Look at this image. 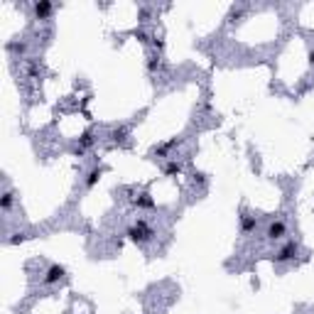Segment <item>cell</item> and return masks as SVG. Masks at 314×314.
Wrapping results in <instances>:
<instances>
[{"label":"cell","mask_w":314,"mask_h":314,"mask_svg":"<svg viewBox=\"0 0 314 314\" xmlns=\"http://www.w3.org/2000/svg\"><path fill=\"white\" fill-rule=\"evenodd\" d=\"M64 277H67V268L59 265V263H52V265L44 270V275H42V285H44V287H52V285H59Z\"/></svg>","instance_id":"277c9868"},{"label":"cell","mask_w":314,"mask_h":314,"mask_svg":"<svg viewBox=\"0 0 314 314\" xmlns=\"http://www.w3.org/2000/svg\"><path fill=\"white\" fill-rule=\"evenodd\" d=\"M27 49H30V44L25 42V39H13V42H8V52L10 54H15L18 59H25V54H27Z\"/></svg>","instance_id":"30bf717a"},{"label":"cell","mask_w":314,"mask_h":314,"mask_svg":"<svg viewBox=\"0 0 314 314\" xmlns=\"http://www.w3.org/2000/svg\"><path fill=\"white\" fill-rule=\"evenodd\" d=\"M13 204H15V192H13V189H5L3 197H0V209H3V214H10Z\"/></svg>","instance_id":"2e32d148"},{"label":"cell","mask_w":314,"mask_h":314,"mask_svg":"<svg viewBox=\"0 0 314 314\" xmlns=\"http://www.w3.org/2000/svg\"><path fill=\"white\" fill-rule=\"evenodd\" d=\"M130 130L125 128V125H118V128H113L111 133H108V138H111V143H118V145H123L125 140H128Z\"/></svg>","instance_id":"9a60e30c"},{"label":"cell","mask_w":314,"mask_h":314,"mask_svg":"<svg viewBox=\"0 0 314 314\" xmlns=\"http://www.w3.org/2000/svg\"><path fill=\"white\" fill-rule=\"evenodd\" d=\"M93 145H96V133L89 128V130H84V133H81V138H79V143L72 148V152H74L76 157H81V155H86Z\"/></svg>","instance_id":"5b68a950"},{"label":"cell","mask_w":314,"mask_h":314,"mask_svg":"<svg viewBox=\"0 0 314 314\" xmlns=\"http://www.w3.org/2000/svg\"><path fill=\"white\" fill-rule=\"evenodd\" d=\"M145 69H148V74H157V72L162 69V56H160V52L148 54V59H145Z\"/></svg>","instance_id":"7c38bea8"},{"label":"cell","mask_w":314,"mask_h":314,"mask_svg":"<svg viewBox=\"0 0 314 314\" xmlns=\"http://www.w3.org/2000/svg\"><path fill=\"white\" fill-rule=\"evenodd\" d=\"M54 3H49V0H37L35 5H32V15L35 20H49L52 18V13H54Z\"/></svg>","instance_id":"52a82bcc"},{"label":"cell","mask_w":314,"mask_h":314,"mask_svg":"<svg viewBox=\"0 0 314 314\" xmlns=\"http://www.w3.org/2000/svg\"><path fill=\"white\" fill-rule=\"evenodd\" d=\"M130 204L135 206V209H155V199L150 197V192H140V194H135V197H130Z\"/></svg>","instance_id":"9c48e42d"},{"label":"cell","mask_w":314,"mask_h":314,"mask_svg":"<svg viewBox=\"0 0 314 314\" xmlns=\"http://www.w3.org/2000/svg\"><path fill=\"white\" fill-rule=\"evenodd\" d=\"M297 253H299V243H297V240H285L275 253H273V260L280 263V265H285V263H292V260L297 258Z\"/></svg>","instance_id":"7a4b0ae2"},{"label":"cell","mask_w":314,"mask_h":314,"mask_svg":"<svg viewBox=\"0 0 314 314\" xmlns=\"http://www.w3.org/2000/svg\"><path fill=\"white\" fill-rule=\"evenodd\" d=\"M25 238H27L25 233H13L10 238H5V243H8V245H18V243H22Z\"/></svg>","instance_id":"e0dca14e"},{"label":"cell","mask_w":314,"mask_h":314,"mask_svg":"<svg viewBox=\"0 0 314 314\" xmlns=\"http://www.w3.org/2000/svg\"><path fill=\"white\" fill-rule=\"evenodd\" d=\"M177 145H179V140H177V138H172V140H167V143H162V145H157V148L152 150V155H155V157H167L172 150L177 148Z\"/></svg>","instance_id":"5bb4252c"},{"label":"cell","mask_w":314,"mask_h":314,"mask_svg":"<svg viewBox=\"0 0 314 314\" xmlns=\"http://www.w3.org/2000/svg\"><path fill=\"white\" fill-rule=\"evenodd\" d=\"M182 169H184V165L179 160H167L162 165V174L165 177H177V174H182Z\"/></svg>","instance_id":"4fadbf2b"},{"label":"cell","mask_w":314,"mask_h":314,"mask_svg":"<svg viewBox=\"0 0 314 314\" xmlns=\"http://www.w3.org/2000/svg\"><path fill=\"white\" fill-rule=\"evenodd\" d=\"M22 69H25L27 79H39V74H42V67H39L37 59H25V61H22Z\"/></svg>","instance_id":"8fae6325"},{"label":"cell","mask_w":314,"mask_h":314,"mask_svg":"<svg viewBox=\"0 0 314 314\" xmlns=\"http://www.w3.org/2000/svg\"><path fill=\"white\" fill-rule=\"evenodd\" d=\"M285 236H287V223H285V219H273V221H268V226H265V240H268V243L282 240Z\"/></svg>","instance_id":"3957f363"},{"label":"cell","mask_w":314,"mask_h":314,"mask_svg":"<svg viewBox=\"0 0 314 314\" xmlns=\"http://www.w3.org/2000/svg\"><path fill=\"white\" fill-rule=\"evenodd\" d=\"M307 61H309V67H314V49H309V54H307Z\"/></svg>","instance_id":"ffe728a7"},{"label":"cell","mask_w":314,"mask_h":314,"mask_svg":"<svg viewBox=\"0 0 314 314\" xmlns=\"http://www.w3.org/2000/svg\"><path fill=\"white\" fill-rule=\"evenodd\" d=\"M194 182H199V184H204V182H206V179H204V174H202V172H199V174H194Z\"/></svg>","instance_id":"d6986e66"},{"label":"cell","mask_w":314,"mask_h":314,"mask_svg":"<svg viewBox=\"0 0 314 314\" xmlns=\"http://www.w3.org/2000/svg\"><path fill=\"white\" fill-rule=\"evenodd\" d=\"M125 236L133 243H138V245H145V243H150V240L155 238V231H152V226L145 219H138V221H133L125 228Z\"/></svg>","instance_id":"6da1fadb"},{"label":"cell","mask_w":314,"mask_h":314,"mask_svg":"<svg viewBox=\"0 0 314 314\" xmlns=\"http://www.w3.org/2000/svg\"><path fill=\"white\" fill-rule=\"evenodd\" d=\"M103 172H106V167H103V165H93L91 169L86 172V177H84V189H86V192H89V189H93V186L101 182Z\"/></svg>","instance_id":"ba28073f"},{"label":"cell","mask_w":314,"mask_h":314,"mask_svg":"<svg viewBox=\"0 0 314 314\" xmlns=\"http://www.w3.org/2000/svg\"><path fill=\"white\" fill-rule=\"evenodd\" d=\"M135 39H140V42H148V35H145L143 30H138V32H135Z\"/></svg>","instance_id":"ac0fdd59"},{"label":"cell","mask_w":314,"mask_h":314,"mask_svg":"<svg viewBox=\"0 0 314 314\" xmlns=\"http://www.w3.org/2000/svg\"><path fill=\"white\" fill-rule=\"evenodd\" d=\"M238 226H240V233H243V236H250V233H256V228H258V216L250 214L248 209H240Z\"/></svg>","instance_id":"8992f818"}]
</instances>
